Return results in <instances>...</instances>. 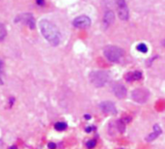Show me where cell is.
I'll return each instance as SVG.
<instances>
[{"mask_svg": "<svg viewBox=\"0 0 165 149\" xmlns=\"http://www.w3.org/2000/svg\"><path fill=\"white\" fill-rule=\"evenodd\" d=\"M42 35L52 47H57L61 42V33L54 23L48 19H42L39 23Z\"/></svg>", "mask_w": 165, "mask_h": 149, "instance_id": "1", "label": "cell"}, {"mask_svg": "<svg viewBox=\"0 0 165 149\" xmlns=\"http://www.w3.org/2000/svg\"><path fill=\"white\" fill-rule=\"evenodd\" d=\"M103 54L110 62L119 63L124 58L125 52L119 47L116 46H106L103 48Z\"/></svg>", "mask_w": 165, "mask_h": 149, "instance_id": "2", "label": "cell"}, {"mask_svg": "<svg viewBox=\"0 0 165 149\" xmlns=\"http://www.w3.org/2000/svg\"><path fill=\"white\" fill-rule=\"evenodd\" d=\"M91 83L95 87H103L109 81V75L104 71H94L89 76Z\"/></svg>", "mask_w": 165, "mask_h": 149, "instance_id": "3", "label": "cell"}, {"mask_svg": "<svg viewBox=\"0 0 165 149\" xmlns=\"http://www.w3.org/2000/svg\"><path fill=\"white\" fill-rule=\"evenodd\" d=\"M14 21L17 23H21L23 25H26L32 30L36 28L35 18L33 17L32 14H29V13H23V14H20V15H18L16 19H14Z\"/></svg>", "mask_w": 165, "mask_h": 149, "instance_id": "4", "label": "cell"}, {"mask_svg": "<svg viewBox=\"0 0 165 149\" xmlns=\"http://www.w3.org/2000/svg\"><path fill=\"white\" fill-rule=\"evenodd\" d=\"M131 97L133 99V101L137 102L139 104H144L148 101V99L150 97V93L145 88H137L134 91H132Z\"/></svg>", "mask_w": 165, "mask_h": 149, "instance_id": "5", "label": "cell"}, {"mask_svg": "<svg viewBox=\"0 0 165 149\" xmlns=\"http://www.w3.org/2000/svg\"><path fill=\"white\" fill-rule=\"evenodd\" d=\"M116 5L119 18L124 21L128 20V19H130V10H128L126 0H116Z\"/></svg>", "mask_w": 165, "mask_h": 149, "instance_id": "6", "label": "cell"}, {"mask_svg": "<svg viewBox=\"0 0 165 149\" xmlns=\"http://www.w3.org/2000/svg\"><path fill=\"white\" fill-rule=\"evenodd\" d=\"M91 23V19L85 15L77 17L73 20V25L76 28H79V29H85V28L90 27Z\"/></svg>", "mask_w": 165, "mask_h": 149, "instance_id": "7", "label": "cell"}, {"mask_svg": "<svg viewBox=\"0 0 165 149\" xmlns=\"http://www.w3.org/2000/svg\"><path fill=\"white\" fill-rule=\"evenodd\" d=\"M99 108L102 110V111L106 113V114H116L117 113V109L115 105L110 101H105L100 103Z\"/></svg>", "mask_w": 165, "mask_h": 149, "instance_id": "8", "label": "cell"}, {"mask_svg": "<svg viewBox=\"0 0 165 149\" xmlns=\"http://www.w3.org/2000/svg\"><path fill=\"white\" fill-rule=\"evenodd\" d=\"M112 91L115 96L120 99H124L127 96V88L121 83H114L112 86Z\"/></svg>", "mask_w": 165, "mask_h": 149, "instance_id": "9", "label": "cell"}, {"mask_svg": "<svg viewBox=\"0 0 165 149\" xmlns=\"http://www.w3.org/2000/svg\"><path fill=\"white\" fill-rule=\"evenodd\" d=\"M115 21V15H114V12L111 10H107L103 14V25L107 28L110 25H112Z\"/></svg>", "mask_w": 165, "mask_h": 149, "instance_id": "10", "label": "cell"}, {"mask_svg": "<svg viewBox=\"0 0 165 149\" xmlns=\"http://www.w3.org/2000/svg\"><path fill=\"white\" fill-rule=\"evenodd\" d=\"M125 79L127 81H139L142 79V73L135 71V72H130L127 73L125 77Z\"/></svg>", "mask_w": 165, "mask_h": 149, "instance_id": "11", "label": "cell"}, {"mask_svg": "<svg viewBox=\"0 0 165 149\" xmlns=\"http://www.w3.org/2000/svg\"><path fill=\"white\" fill-rule=\"evenodd\" d=\"M161 134V129H160V127L159 125H155L154 126V132L152 134H150L149 136L147 137V140L148 141H152L154 139H155L157 137L159 136V135Z\"/></svg>", "mask_w": 165, "mask_h": 149, "instance_id": "12", "label": "cell"}, {"mask_svg": "<svg viewBox=\"0 0 165 149\" xmlns=\"http://www.w3.org/2000/svg\"><path fill=\"white\" fill-rule=\"evenodd\" d=\"M7 36V29L3 23H0V42H2Z\"/></svg>", "mask_w": 165, "mask_h": 149, "instance_id": "13", "label": "cell"}, {"mask_svg": "<svg viewBox=\"0 0 165 149\" xmlns=\"http://www.w3.org/2000/svg\"><path fill=\"white\" fill-rule=\"evenodd\" d=\"M67 127H68V125L65 122H57L54 125V128L57 131H64L67 129Z\"/></svg>", "mask_w": 165, "mask_h": 149, "instance_id": "14", "label": "cell"}, {"mask_svg": "<svg viewBox=\"0 0 165 149\" xmlns=\"http://www.w3.org/2000/svg\"><path fill=\"white\" fill-rule=\"evenodd\" d=\"M136 48H137L138 52H143V53H146L148 52V47H147L146 44H144V43H140V44H138L137 47H136Z\"/></svg>", "mask_w": 165, "mask_h": 149, "instance_id": "15", "label": "cell"}, {"mask_svg": "<svg viewBox=\"0 0 165 149\" xmlns=\"http://www.w3.org/2000/svg\"><path fill=\"white\" fill-rule=\"evenodd\" d=\"M117 128H118V131L120 133H124L126 125H125V122L123 121V120H118L117 121Z\"/></svg>", "mask_w": 165, "mask_h": 149, "instance_id": "16", "label": "cell"}, {"mask_svg": "<svg viewBox=\"0 0 165 149\" xmlns=\"http://www.w3.org/2000/svg\"><path fill=\"white\" fill-rule=\"evenodd\" d=\"M95 146H96V140H94V139H91V140L87 141V143H86V147L88 149H92Z\"/></svg>", "mask_w": 165, "mask_h": 149, "instance_id": "17", "label": "cell"}, {"mask_svg": "<svg viewBox=\"0 0 165 149\" xmlns=\"http://www.w3.org/2000/svg\"><path fill=\"white\" fill-rule=\"evenodd\" d=\"M36 3L39 6H44L46 4V0H36Z\"/></svg>", "mask_w": 165, "mask_h": 149, "instance_id": "18", "label": "cell"}, {"mask_svg": "<svg viewBox=\"0 0 165 149\" xmlns=\"http://www.w3.org/2000/svg\"><path fill=\"white\" fill-rule=\"evenodd\" d=\"M3 67H4V64H3L2 60L0 59V77H1L3 74Z\"/></svg>", "mask_w": 165, "mask_h": 149, "instance_id": "19", "label": "cell"}, {"mask_svg": "<svg viewBox=\"0 0 165 149\" xmlns=\"http://www.w3.org/2000/svg\"><path fill=\"white\" fill-rule=\"evenodd\" d=\"M47 146H48L49 149H55L56 148V144L54 143H49Z\"/></svg>", "mask_w": 165, "mask_h": 149, "instance_id": "20", "label": "cell"}, {"mask_svg": "<svg viewBox=\"0 0 165 149\" xmlns=\"http://www.w3.org/2000/svg\"><path fill=\"white\" fill-rule=\"evenodd\" d=\"M92 130H93V128H92V127H86V129H85V131L87 132V133H90Z\"/></svg>", "mask_w": 165, "mask_h": 149, "instance_id": "21", "label": "cell"}, {"mask_svg": "<svg viewBox=\"0 0 165 149\" xmlns=\"http://www.w3.org/2000/svg\"><path fill=\"white\" fill-rule=\"evenodd\" d=\"M84 117H85L86 119H90V118H91V116H90V115H87V114H86V115H85Z\"/></svg>", "mask_w": 165, "mask_h": 149, "instance_id": "22", "label": "cell"}, {"mask_svg": "<svg viewBox=\"0 0 165 149\" xmlns=\"http://www.w3.org/2000/svg\"><path fill=\"white\" fill-rule=\"evenodd\" d=\"M163 46H164V47H165V40H164V41H163Z\"/></svg>", "mask_w": 165, "mask_h": 149, "instance_id": "23", "label": "cell"}]
</instances>
